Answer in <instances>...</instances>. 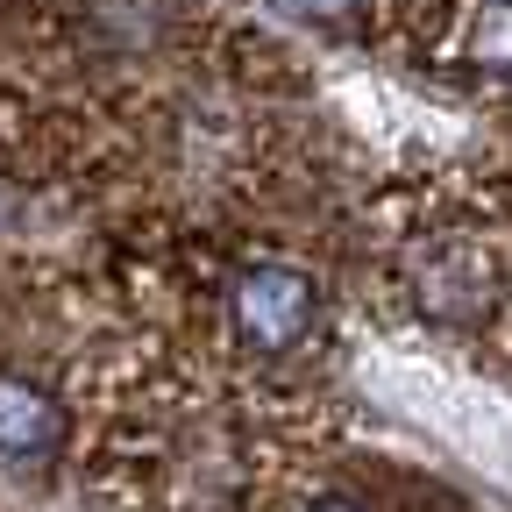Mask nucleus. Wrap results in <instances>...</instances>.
<instances>
[{
  "label": "nucleus",
  "mask_w": 512,
  "mask_h": 512,
  "mask_svg": "<svg viewBox=\"0 0 512 512\" xmlns=\"http://www.w3.org/2000/svg\"><path fill=\"white\" fill-rule=\"evenodd\" d=\"M441 79L512 100V0H463L441 22Z\"/></svg>",
  "instance_id": "1"
},
{
  "label": "nucleus",
  "mask_w": 512,
  "mask_h": 512,
  "mask_svg": "<svg viewBox=\"0 0 512 512\" xmlns=\"http://www.w3.org/2000/svg\"><path fill=\"white\" fill-rule=\"evenodd\" d=\"M271 8L292 22H313V29H363L377 0H271Z\"/></svg>",
  "instance_id": "2"
}]
</instances>
